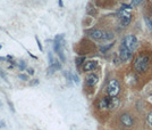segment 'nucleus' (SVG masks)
<instances>
[{
    "label": "nucleus",
    "instance_id": "1",
    "mask_svg": "<svg viewBox=\"0 0 152 130\" xmlns=\"http://www.w3.org/2000/svg\"><path fill=\"white\" fill-rule=\"evenodd\" d=\"M150 67V56L148 55H140L134 61V70L137 73L142 74L145 73Z\"/></svg>",
    "mask_w": 152,
    "mask_h": 130
},
{
    "label": "nucleus",
    "instance_id": "2",
    "mask_svg": "<svg viewBox=\"0 0 152 130\" xmlns=\"http://www.w3.org/2000/svg\"><path fill=\"white\" fill-rule=\"evenodd\" d=\"M120 92V83L117 81L116 79L110 80L107 86V96L109 97H117Z\"/></svg>",
    "mask_w": 152,
    "mask_h": 130
},
{
    "label": "nucleus",
    "instance_id": "3",
    "mask_svg": "<svg viewBox=\"0 0 152 130\" xmlns=\"http://www.w3.org/2000/svg\"><path fill=\"white\" fill-rule=\"evenodd\" d=\"M119 122H120L121 126L125 127V128H132V127H134V124H135L134 116L132 114L127 113V112H125V113H123L120 115V117H119Z\"/></svg>",
    "mask_w": 152,
    "mask_h": 130
},
{
    "label": "nucleus",
    "instance_id": "4",
    "mask_svg": "<svg viewBox=\"0 0 152 130\" xmlns=\"http://www.w3.org/2000/svg\"><path fill=\"white\" fill-rule=\"evenodd\" d=\"M123 43H124V45L126 46L132 53L137 48V39H136L135 36H127L126 38H125V40H124V42Z\"/></svg>",
    "mask_w": 152,
    "mask_h": 130
},
{
    "label": "nucleus",
    "instance_id": "5",
    "mask_svg": "<svg viewBox=\"0 0 152 130\" xmlns=\"http://www.w3.org/2000/svg\"><path fill=\"white\" fill-rule=\"evenodd\" d=\"M132 55H133V53L123 43L120 46V50H119V58H120V61L121 62H127V61H129L132 58Z\"/></svg>",
    "mask_w": 152,
    "mask_h": 130
},
{
    "label": "nucleus",
    "instance_id": "6",
    "mask_svg": "<svg viewBox=\"0 0 152 130\" xmlns=\"http://www.w3.org/2000/svg\"><path fill=\"white\" fill-rule=\"evenodd\" d=\"M118 16L120 18V24L123 26H127L129 23H131V19H132V16H131V13L125 9H121L119 10L118 13Z\"/></svg>",
    "mask_w": 152,
    "mask_h": 130
},
{
    "label": "nucleus",
    "instance_id": "7",
    "mask_svg": "<svg viewBox=\"0 0 152 130\" xmlns=\"http://www.w3.org/2000/svg\"><path fill=\"white\" fill-rule=\"evenodd\" d=\"M99 81V77H98V74H95V73H91V74H89L86 78H85V83H86L89 87H93V86H95Z\"/></svg>",
    "mask_w": 152,
    "mask_h": 130
},
{
    "label": "nucleus",
    "instance_id": "8",
    "mask_svg": "<svg viewBox=\"0 0 152 130\" xmlns=\"http://www.w3.org/2000/svg\"><path fill=\"white\" fill-rule=\"evenodd\" d=\"M89 37L94 40H99V39H102L103 37V31L102 30H98V29H94V30H90L89 32Z\"/></svg>",
    "mask_w": 152,
    "mask_h": 130
},
{
    "label": "nucleus",
    "instance_id": "9",
    "mask_svg": "<svg viewBox=\"0 0 152 130\" xmlns=\"http://www.w3.org/2000/svg\"><path fill=\"white\" fill-rule=\"evenodd\" d=\"M98 66V62L95 61H89L86 62L84 65H83V71L84 72H91V71H94Z\"/></svg>",
    "mask_w": 152,
    "mask_h": 130
},
{
    "label": "nucleus",
    "instance_id": "10",
    "mask_svg": "<svg viewBox=\"0 0 152 130\" xmlns=\"http://www.w3.org/2000/svg\"><path fill=\"white\" fill-rule=\"evenodd\" d=\"M109 100H110L109 96L102 97L101 99L99 100V103H98V107H99L100 110H108V107H109Z\"/></svg>",
    "mask_w": 152,
    "mask_h": 130
},
{
    "label": "nucleus",
    "instance_id": "11",
    "mask_svg": "<svg viewBox=\"0 0 152 130\" xmlns=\"http://www.w3.org/2000/svg\"><path fill=\"white\" fill-rule=\"evenodd\" d=\"M60 68H61V64L56 61L53 64H51L50 66H49V70H48V72H47V75L49 77V75H51L55 71H58V70H60Z\"/></svg>",
    "mask_w": 152,
    "mask_h": 130
},
{
    "label": "nucleus",
    "instance_id": "12",
    "mask_svg": "<svg viewBox=\"0 0 152 130\" xmlns=\"http://www.w3.org/2000/svg\"><path fill=\"white\" fill-rule=\"evenodd\" d=\"M119 106V99L117 97H110V100H109V107L108 110H115Z\"/></svg>",
    "mask_w": 152,
    "mask_h": 130
},
{
    "label": "nucleus",
    "instance_id": "13",
    "mask_svg": "<svg viewBox=\"0 0 152 130\" xmlns=\"http://www.w3.org/2000/svg\"><path fill=\"white\" fill-rule=\"evenodd\" d=\"M112 38H114V33L112 32H110V31H103V37H102L103 40H111Z\"/></svg>",
    "mask_w": 152,
    "mask_h": 130
},
{
    "label": "nucleus",
    "instance_id": "14",
    "mask_svg": "<svg viewBox=\"0 0 152 130\" xmlns=\"http://www.w3.org/2000/svg\"><path fill=\"white\" fill-rule=\"evenodd\" d=\"M58 56H59V58H60V61L61 62H66V56H65V53H64V46L63 47H60V49L58 50Z\"/></svg>",
    "mask_w": 152,
    "mask_h": 130
},
{
    "label": "nucleus",
    "instance_id": "15",
    "mask_svg": "<svg viewBox=\"0 0 152 130\" xmlns=\"http://www.w3.org/2000/svg\"><path fill=\"white\" fill-rule=\"evenodd\" d=\"M17 66H18V68H19L21 71H23V70H25V68H27V67H26L25 61H23V60H21V61H18V62H17Z\"/></svg>",
    "mask_w": 152,
    "mask_h": 130
},
{
    "label": "nucleus",
    "instance_id": "16",
    "mask_svg": "<svg viewBox=\"0 0 152 130\" xmlns=\"http://www.w3.org/2000/svg\"><path fill=\"white\" fill-rule=\"evenodd\" d=\"M84 62H85V57H84V56L75 58V64H76V66H81Z\"/></svg>",
    "mask_w": 152,
    "mask_h": 130
},
{
    "label": "nucleus",
    "instance_id": "17",
    "mask_svg": "<svg viewBox=\"0 0 152 130\" xmlns=\"http://www.w3.org/2000/svg\"><path fill=\"white\" fill-rule=\"evenodd\" d=\"M146 121H148V124L152 128V111H150L148 113V116H146Z\"/></svg>",
    "mask_w": 152,
    "mask_h": 130
},
{
    "label": "nucleus",
    "instance_id": "18",
    "mask_svg": "<svg viewBox=\"0 0 152 130\" xmlns=\"http://www.w3.org/2000/svg\"><path fill=\"white\" fill-rule=\"evenodd\" d=\"M87 11H89V14H91V15H95V14H97V10L92 8L91 5H89V6H87Z\"/></svg>",
    "mask_w": 152,
    "mask_h": 130
},
{
    "label": "nucleus",
    "instance_id": "19",
    "mask_svg": "<svg viewBox=\"0 0 152 130\" xmlns=\"http://www.w3.org/2000/svg\"><path fill=\"white\" fill-rule=\"evenodd\" d=\"M18 78H19L21 80H23V81H27V80H28L27 75H26V74H23V73H21V74L18 75Z\"/></svg>",
    "mask_w": 152,
    "mask_h": 130
},
{
    "label": "nucleus",
    "instance_id": "20",
    "mask_svg": "<svg viewBox=\"0 0 152 130\" xmlns=\"http://www.w3.org/2000/svg\"><path fill=\"white\" fill-rule=\"evenodd\" d=\"M35 40H36V43H38V47H39V50L43 51V48H42V43L40 42V40H39L38 37H35Z\"/></svg>",
    "mask_w": 152,
    "mask_h": 130
},
{
    "label": "nucleus",
    "instance_id": "21",
    "mask_svg": "<svg viewBox=\"0 0 152 130\" xmlns=\"http://www.w3.org/2000/svg\"><path fill=\"white\" fill-rule=\"evenodd\" d=\"M111 46L112 45H108V46H106V47H101V48H100V51H101V53H104V51H107L108 48H110Z\"/></svg>",
    "mask_w": 152,
    "mask_h": 130
},
{
    "label": "nucleus",
    "instance_id": "22",
    "mask_svg": "<svg viewBox=\"0 0 152 130\" xmlns=\"http://www.w3.org/2000/svg\"><path fill=\"white\" fill-rule=\"evenodd\" d=\"M72 79L74 80V81H75L76 83H78V82H80V79H78V77H77V75H76V74H72Z\"/></svg>",
    "mask_w": 152,
    "mask_h": 130
},
{
    "label": "nucleus",
    "instance_id": "23",
    "mask_svg": "<svg viewBox=\"0 0 152 130\" xmlns=\"http://www.w3.org/2000/svg\"><path fill=\"white\" fill-rule=\"evenodd\" d=\"M39 82H40V81H39V80L38 79H35V80H31V86H36V85H39Z\"/></svg>",
    "mask_w": 152,
    "mask_h": 130
},
{
    "label": "nucleus",
    "instance_id": "24",
    "mask_svg": "<svg viewBox=\"0 0 152 130\" xmlns=\"http://www.w3.org/2000/svg\"><path fill=\"white\" fill-rule=\"evenodd\" d=\"M143 1V0H132V4L134 5V6H136V5H139V4H141V2Z\"/></svg>",
    "mask_w": 152,
    "mask_h": 130
},
{
    "label": "nucleus",
    "instance_id": "25",
    "mask_svg": "<svg viewBox=\"0 0 152 130\" xmlns=\"http://www.w3.org/2000/svg\"><path fill=\"white\" fill-rule=\"evenodd\" d=\"M8 105H9V107H10V110L13 111V113H15V109H14V105H13V103L11 102H9L8 100Z\"/></svg>",
    "mask_w": 152,
    "mask_h": 130
},
{
    "label": "nucleus",
    "instance_id": "26",
    "mask_svg": "<svg viewBox=\"0 0 152 130\" xmlns=\"http://www.w3.org/2000/svg\"><path fill=\"white\" fill-rule=\"evenodd\" d=\"M27 73L28 74H31V75H33L34 74V70L32 67H27Z\"/></svg>",
    "mask_w": 152,
    "mask_h": 130
},
{
    "label": "nucleus",
    "instance_id": "27",
    "mask_svg": "<svg viewBox=\"0 0 152 130\" xmlns=\"http://www.w3.org/2000/svg\"><path fill=\"white\" fill-rule=\"evenodd\" d=\"M7 61H9V62H13V63H14V57H13V56H10V55H8V56H7Z\"/></svg>",
    "mask_w": 152,
    "mask_h": 130
},
{
    "label": "nucleus",
    "instance_id": "28",
    "mask_svg": "<svg viewBox=\"0 0 152 130\" xmlns=\"http://www.w3.org/2000/svg\"><path fill=\"white\" fill-rule=\"evenodd\" d=\"M27 53H28V55H30V56H31V57H32V58H34V60H38V57H36V56H35V55H33V54H32V53H31V51H27Z\"/></svg>",
    "mask_w": 152,
    "mask_h": 130
},
{
    "label": "nucleus",
    "instance_id": "29",
    "mask_svg": "<svg viewBox=\"0 0 152 130\" xmlns=\"http://www.w3.org/2000/svg\"><path fill=\"white\" fill-rule=\"evenodd\" d=\"M5 61H7V57H2V56H0V62H5Z\"/></svg>",
    "mask_w": 152,
    "mask_h": 130
},
{
    "label": "nucleus",
    "instance_id": "30",
    "mask_svg": "<svg viewBox=\"0 0 152 130\" xmlns=\"http://www.w3.org/2000/svg\"><path fill=\"white\" fill-rule=\"evenodd\" d=\"M148 21V24H149V26H150V29L152 30V21H149V19H146Z\"/></svg>",
    "mask_w": 152,
    "mask_h": 130
},
{
    "label": "nucleus",
    "instance_id": "31",
    "mask_svg": "<svg viewBox=\"0 0 152 130\" xmlns=\"http://www.w3.org/2000/svg\"><path fill=\"white\" fill-rule=\"evenodd\" d=\"M0 127H6V123L4 121H0Z\"/></svg>",
    "mask_w": 152,
    "mask_h": 130
},
{
    "label": "nucleus",
    "instance_id": "32",
    "mask_svg": "<svg viewBox=\"0 0 152 130\" xmlns=\"http://www.w3.org/2000/svg\"><path fill=\"white\" fill-rule=\"evenodd\" d=\"M58 2H59V6H60V7H63V6H64V4H63V0H59V1H58Z\"/></svg>",
    "mask_w": 152,
    "mask_h": 130
},
{
    "label": "nucleus",
    "instance_id": "33",
    "mask_svg": "<svg viewBox=\"0 0 152 130\" xmlns=\"http://www.w3.org/2000/svg\"><path fill=\"white\" fill-rule=\"evenodd\" d=\"M1 105H2V104H1V102H0V106H1Z\"/></svg>",
    "mask_w": 152,
    "mask_h": 130
},
{
    "label": "nucleus",
    "instance_id": "34",
    "mask_svg": "<svg viewBox=\"0 0 152 130\" xmlns=\"http://www.w3.org/2000/svg\"><path fill=\"white\" fill-rule=\"evenodd\" d=\"M1 47H2V46H1V45H0V48H1Z\"/></svg>",
    "mask_w": 152,
    "mask_h": 130
}]
</instances>
